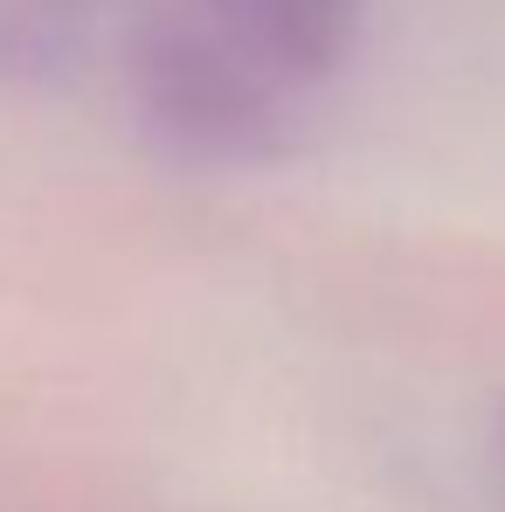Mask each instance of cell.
Segmentation results:
<instances>
[{
    "instance_id": "1",
    "label": "cell",
    "mask_w": 505,
    "mask_h": 512,
    "mask_svg": "<svg viewBox=\"0 0 505 512\" xmlns=\"http://www.w3.org/2000/svg\"><path fill=\"white\" fill-rule=\"evenodd\" d=\"M360 49V0H139L125 97L187 167H270L298 146Z\"/></svg>"
},
{
    "instance_id": "2",
    "label": "cell",
    "mask_w": 505,
    "mask_h": 512,
    "mask_svg": "<svg viewBox=\"0 0 505 512\" xmlns=\"http://www.w3.org/2000/svg\"><path fill=\"white\" fill-rule=\"evenodd\" d=\"M499 464H505V429H499Z\"/></svg>"
}]
</instances>
